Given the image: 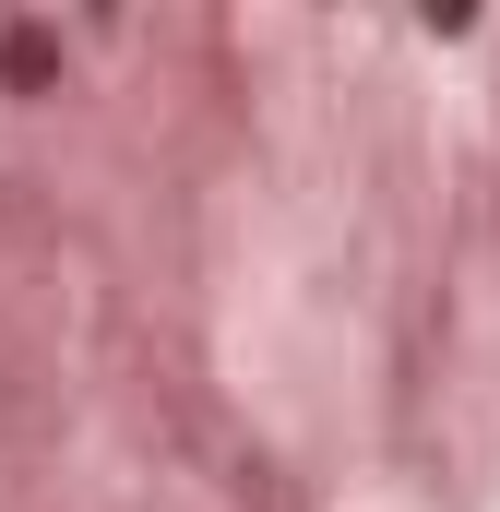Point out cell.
I'll use <instances>...</instances> for the list:
<instances>
[{
    "mask_svg": "<svg viewBox=\"0 0 500 512\" xmlns=\"http://www.w3.org/2000/svg\"><path fill=\"white\" fill-rule=\"evenodd\" d=\"M48 72H60V36H48V24H12V36H0V84H12V96H36Z\"/></svg>",
    "mask_w": 500,
    "mask_h": 512,
    "instance_id": "obj_1",
    "label": "cell"
}]
</instances>
